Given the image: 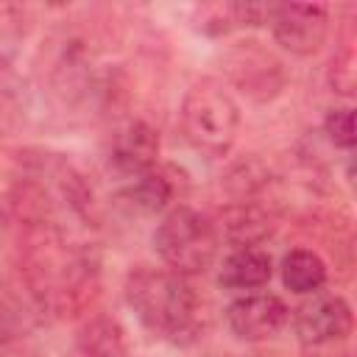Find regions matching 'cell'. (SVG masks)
Returning <instances> with one entry per match:
<instances>
[{"label":"cell","mask_w":357,"mask_h":357,"mask_svg":"<svg viewBox=\"0 0 357 357\" xmlns=\"http://www.w3.org/2000/svg\"><path fill=\"white\" fill-rule=\"evenodd\" d=\"M126 301L139 324L170 343H187L198 332V298L187 276L170 268L137 265L126 279Z\"/></svg>","instance_id":"obj_1"},{"label":"cell","mask_w":357,"mask_h":357,"mask_svg":"<svg viewBox=\"0 0 357 357\" xmlns=\"http://www.w3.org/2000/svg\"><path fill=\"white\" fill-rule=\"evenodd\" d=\"M181 131L206 156H226L240 131V106L218 78L195 81L181 100Z\"/></svg>","instance_id":"obj_2"},{"label":"cell","mask_w":357,"mask_h":357,"mask_svg":"<svg viewBox=\"0 0 357 357\" xmlns=\"http://www.w3.org/2000/svg\"><path fill=\"white\" fill-rule=\"evenodd\" d=\"M218 243L215 223L190 206L170 209L153 231L156 254L173 273L181 276L204 273L218 257Z\"/></svg>","instance_id":"obj_3"},{"label":"cell","mask_w":357,"mask_h":357,"mask_svg":"<svg viewBox=\"0 0 357 357\" xmlns=\"http://www.w3.org/2000/svg\"><path fill=\"white\" fill-rule=\"evenodd\" d=\"M273 39L293 56H312L321 50L329 31V11L321 3H282L271 8Z\"/></svg>","instance_id":"obj_4"},{"label":"cell","mask_w":357,"mask_h":357,"mask_svg":"<svg viewBox=\"0 0 357 357\" xmlns=\"http://www.w3.org/2000/svg\"><path fill=\"white\" fill-rule=\"evenodd\" d=\"M296 335L307 346H326L349 337L351 332V307L337 293H310L307 301L296 310Z\"/></svg>","instance_id":"obj_5"},{"label":"cell","mask_w":357,"mask_h":357,"mask_svg":"<svg viewBox=\"0 0 357 357\" xmlns=\"http://www.w3.org/2000/svg\"><path fill=\"white\" fill-rule=\"evenodd\" d=\"M290 321L287 304L273 293H245L226 307V324L240 340H271Z\"/></svg>","instance_id":"obj_6"},{"label":"cell","mask_w":357,"mask_h":357,"mask_svg":"<svg viewBox=\"0 0 357 357\" xmlns=\"http://www.w3.org/2000/svg\"><path fill=\"white\" fill-rule=\"evenodd\" d=\"M159 156V134L142 120H128L112 134L109 142V165L123 178H137L153 170Z\"/></svg>","instance_id":"obj_7"},{"label":"cell","mask_w":357,"mask_h":357,"mask_svg":"<svg viewBox=\"0 0 357 357\" xmlns=\"http://www.w3.org/2000/svg\"><path fill=\"white\" fill-rule=\"evenodd\" d=\"M273 231V218L254 201H234L223 212V237L234 248H257Z\"/></svg>","instance_id":"obj_8"},{"label":"cell","mask_w":357,"mask_h":357,"mask_svg":"<svg viewBox=\"0 0 357 357\" xmlns=\"http://www.w3.org/2000/svg\"><path fill=\"white\" fill-rule=\"evenodd\" d=\"M273 262L262 248H234L220 268V284L226 290H259L271 282Z\"/></svg>","instance_id":"obj_9"},{"label":"cell","mask_w":357,"mask_h":357,"mask_svg":"<svg viewBox=\"0 0 357 357\" xmlns=\"http://www.w3.org/2000/svg\"><path fill=\"white\" fill-rule=\"evenodd\" d=\"M75 357H128L120 324L106 315L86 321L75 335Z\"/></svg>","instance_id":"obj_10"},{"label":"cell","mask_w":357,"mask_h":357,"mask_svg":"<svg viewBox=\"0 0 357 357\" xmlns=\"http://www.w3.org/2000/svg\"><path fill=\"white\" fill-rule=\"evenodd\" d=\"M282 282L287 290L310 296L318 293L326 282V265L324 259L310 248H293L282 259Z\"/></svg>","instance_id":"obj_11"},{"label":"cell","mask_w":357,"mask_h":357,"mask_svg":"<svg viewBox=\"0 0 357 357\" xmlns=\"http://www.w3.org/2000/svg\"><path fill=\"white\" fill-rule=\"evenodd\" d=\"M173 195V187L170 181L162 176V173H142L137 178H128V184L120 190V201L128 206V209H137L142 215H153V212H162L167 206Z\"/></svg>","instance_id":"obj_12"},{"label":"cell","mask_w":357,"mask_h":357,"mask_svg":"<svg viewBox=\"0 0 357 357\" xmlns=\"http://www.w3.org/2000/svg\"><path fill=\"white\" fill-rule=\"evenodd\" d=\"M324 134L326 139L335 145V148H346L351 151L354 148V112L351 109H332L324 120Z\"/></svg>","instance_id":"obj_13"},{"label":"cell","mask_w":357,"mask_h":357,"mask_svg":"<svg viewBox=\"0 0 357 357\" xmlns=\"http://www.w3.org/2000/svg\"><path fill=\"white\" fill-rule=\"evenodd\" d=\"M329 84L337 95L351 98V92H354V56H351V50H343L340 56H335L332 70H329Z\"/></svg>","instance_id":"obj_14"},{"label":"cell","mask_w":357,"mask_h":357,"mask_svg":"<svg viewBox=\"0 0 357 357\" xmlns=\"http://www.w3.org/2000/svg\"><path fill=\"white\" fill-rule=\"evenodd\" d=\"M20 312L8 304V301H3L0 298V346H6V343H11L17 335H20Z\"/></svg>","instance_id":"obj_15"},{"label":"cell","mask_w":357,"mask_h":357,"mask_svg":"<svg viewBox=\"0 0 357 357\" xmlns=\"http://www.w3.org/2000/svg\"><path fill=\"white\" fill-rule=\"evenodd\" d=\"M0 218H3V204H0Z\"/></svg>","instance_id":"obj_16"},{"label":"cell","mask_w":357,"mask_h":357,"mask_svg":"<svg viewBox=\"0 0 357 357\" xmlns=\"http://www.w3.org/2000/svg\"><path fill=\"white\" fill-rule=\"evenodd\" d=\"M343 357H349V354H343Z\"/></svg>","instance_id":"obj_17"}]
</instances>
